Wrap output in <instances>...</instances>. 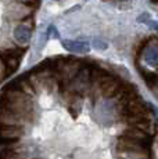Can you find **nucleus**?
Returning <instances> with one entry per match:
<instances>
[{
    "instance_id": "nucleus-8",
    "label": "nucleus",
    "mask_w": 158,
    "mask_h": 159,
    "mask_svg": "<svg viewBox=\"0 0 158 159\" xmlns=\"http://www.w3.org/2000/svg\"><path fill=\"white\" fill-rule=\"evenodd\" d=\"M144 60L148 65L156 66L158 65V46H151L146 50L144 53Z\"/></svg>"
},
{
    "instance_id": "nucleus-13",
    "label": "nucleus",
    "mask_w": 158,
    "mask_h": 159,
    "mask_svg": "<svg viewBox=\"0 0 158 159\" xmlns=\"http://www.w3.org/2000/svg\"><path fill=\"white\" fill-rule=\"evenodd\" d=\"M148 26H151V29H156L158 30V22H154V21H150V22L147 24Z\"/></svg>"
},
{
    "instance_id": "nucleus-7",
    "label": "nucleus",
    "mask_w": 158,
    "mask_h": 159,
    "mask_svg": "<svg viewBox=\"0 0 158 159\" xmlns=\"http://www.w3.org/2000/svg\"><path fill=\"white\" fill-rule=\"evenodd\" d=\"M14 38L21 44L28 43L29 39H31V29L25 25H18L16 30H14Z\"/></svg>"
},
{
    "instance_id": "nucleus-4",
    "label": "nucleus",
    "mask_w": 158,
    "mask_h": 159,
    "mask_svg": "<svg viewBox=\"0 0 158 159\" xmlns=\"http://www.w3.org/2000/svg\"><path fill=\"white\" fill-rule=\"evenodd\" d=\"M2 134V144H14L18 143L20 137L25 134L22 126H10V125H0Z\"/></svg>"
},
{
    "instance_id": "nucleus-14",
    "label": "nucleus",
    "mask_w": 158,
    "mask_h": 159,
    "mask_svg": "<svg viewBox=\"0 0 158 159\" xmlns=\"http://www.w3.org/2000/svg\"><path fill=\"white\" fill-rule=\"evenodd\" d=\"M148 105H150V109H151V112H153V114L156 115V118H157V120H158V109L156 108V107H153V105H151V104H148Z\"/></svg>"
},
{
    "instance_id": "nucleus-6",
    "label": "nucleus",
    "mask_w": 158,
    "mask_h": 159,
    "mask_svg": "<svg viewBox=\"0 0 158 159\" xmlns=\"http://www.w3.org/2000/svg\"><path fill=\"white\" fill-rule=\"evenodd\" d=\"M61 44L65 50L71 51V53L85 54L90 51V44L83 40H63Z\"/></svg>"
},
{
    "instance_id": "nucleus-15",
    "label": "nucleus",
    "mask_w": 158,
    "mask_h": 159,
    "mask_svg": "<svg viewBox=\"0 0 158 159\" xmlns=\"http://www.w3.org/2000/svg\"><path fill=\"white\" fill-rule=\"evenodd\" d=\"M121 2H126V0H121Z\"/></svg>"
},
{
    "instance_id": "nucleus-11",
    "label": "nucleus",
    "mask_w": 158,
    "mask_h": 159,
    "mask_svg": "<svg viewBox=\"0 0 158 159\" xmlns=\"http://www.w3.org/2000/svg\"><path fill=\"white\" fill-rule=\"evenodd\" d=\"M46 35H47V38H51V39H60V33H58V30H57V28L54 25L49 26Z\"/></svg>"
},
{
    "instance_id": "nucleus-3",
    "label": "nucleus",
    "mask_w": 158,
    "mask_h": 159,
    "mask_svg": "<svg viewBox=\"0 0 158 159\" xmlns=\"http://www.w3.org/2000/svg\"><path fill=\"white\" fill-rule=\"evenodd\" d=\"M123 82H121L119 79L114 78V76L108 75L107 78L103 80L101 86H100V94H101L104 98H114L115 96L121 94L123 89Z\"/></svg>"
},
{
    "instance_id": "nucleus-5",
    "label": "nucleus",
    "mask_w": 158,
    "mask_h": 159,
    "mask_svg": "<svg viewBox=\"0 0 158 159\" xmlns=\"http://www.w3.org/2000/svg\"><path fill=\"white\" fill-rule=\"evenodd\" d=\"M121 137H125V139L133 140V141H136V143H139V144L147 147V148H150V147H151V141H153L151 134L147 133L146 130L139 129V127H130V129L123 130L122 131V136H121Z\"/></svg>"
},
{
    "instance_id": "nucleus-16",
    "label": "nucleus",
    "mask_w": 158,
    "mask_h": 159,
    "mask_svg": "<svg viewBox=\"0 0 158 159\" xmlns=\"http://www.w3.org/2000/svg\"><path fill=\"white\" fill-rule=\"evenodd\" d=\"M157 86H158V83H157Z\"/></svg>"
},
{
    "instance_id": "nucleus-2",
    "label": "nucleus",
    "mask_w": 158,
    "mask_h": 159,
    "mask_svg": "<svg viewBox=\"0 0 158 159\" xmlns=\"http://www.w3.org/2000/svg\"><path fill=\"white\" fill-rule=\"evenodd\" d=\"M117 152L119 154H139V155H150V148L133 141V140L119 137L117 143Z\"/></svg>"
},
{
    "instance_id": "nucleus-12",
    "label": "nucleus",
    "mask_w": 158,
    "mask_h": 159,
    "mask_svg": "<svg viewBox=\"0 0 158 159\" xmlns=\"http://www.w3.org/2000/svg\"><path fill=\"white\" fill-rule=\"evenodd\" d=\"M150 21H151V17L148 13H142L137 18V22H140V24H148Z\"/></svg>"
},
{
    "instance_id": "nucleus-10",
    "label": "nucleus",
    "mask_w": 158,
    "mask_h": 159,
    "mask_svg": "<svg viewBox=\"0 0 158 159\" xmlns=\"http://www.w3.org/2000/svg\"><path fill=\"white\" fill-rule=\"evenodd\" d=\"M93 47L96 48V50H105V48L108 47V44L105 43L103 39H99V38H96V39H93Z\"/></svg>"
},
{
    "instance_id": "nucleus-1",
    "label": "nucleus",
    "mask_w": 158,
    "mask_h": 159,
    "mask_svg": "<svg viewBox=\"0 0 158 159\" xmlns=\"http://www.w3.org/2000/svg\"><path fill=\"white\" fill-rule=\"evenodd\" d=\"M25 50L24 48H13L8 51L2 53V65H3V78H7L8 75L14 73L18 69L20 60L24 56Z\"/></svg>"
},
{
    "instance_id": "nucleus-9",
    "label": "nucleus",
    "mask_w": 158,
    "mask_h": 159,
    "mask_svg": "<svg viewBox=\"0 0 158 159\" xmlns=\"http://www.w3.org/2000/svg\"><path fill=\"white\" fill-rule=\"evenodd\" d=\"M142 76H143V79L146 80V83H147L150 87L156 86V84L158 83V76L156 75V73H153V72L142 71Z\"/></svg>"
}]
</instances>
